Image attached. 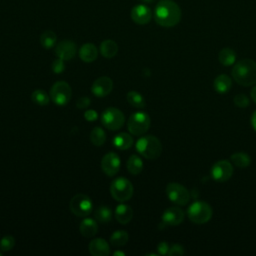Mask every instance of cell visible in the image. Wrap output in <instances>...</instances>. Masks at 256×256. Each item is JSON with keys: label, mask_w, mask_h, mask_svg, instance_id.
I'll return each instance as SVG.
<instances>
[{"label": "cell", "mask_w": 256, "mask_h": 256, "mask_svg": "<svg viewBox=\"0 0 256 256\" xmlns=\"http://www.w3.org/2000/svg\"><path fill=\"white\" fill-rule=\"evenodd\" d=\"M181 9L172 0H160L154 11V19L162 27H173L181 20Z\"/></svg>", "instance_id": "cell-1"}, {"label": "cell", "mask_w": 256, "mask_h": 256, "mask_svg": "<svg viewBox=\"0 0 256 256\" xmlns=\"http://www.w3.org/2000/svg\"><path fill=\"white\" fill-rule=\"evenodd\" d=\"M232 77L242 86L256 84V62L251 59L238 61L232 68Z\"/></svg>", "instance_id": "cell-2"}, {"label": "cell", "mask_w": 256, "mask_h": 256, "mask_svg": "<svg viewBox=\"0 0 256 256\" xmlns=\"http://www.w3.org/2000/svg\"><path fill=\"white\" fill-rule=\"evenodd\" d=\"M136 150L140 155L149 160L157 159L162 152V144L160 140L153 135H145L137 140Z\"/></svg>", "instance_id": "cell-3"}, {"label": "cell", "mask_w": 256, "mask_h": 256, "mask_svg": "<svg viewBox=\"0 0 256 256\" xmlns=\"http://www.w3.org/2000/svg\"><path fill=\"white\" fill-rule=\"evenodd\" d=\"M187 215L195 224H204L212 217V208L208 203L196 201L192 203L187 210Z\"/></svg>", "instance_id": "cell-4"}, {"label": "cell", "mask_w": 256, "mask_h": 256, "mask_svg": "<svg viewBox=\"0 0 256 256\" xmlns=\"http://www.w3.org/2000/svg\"><path fill=\"white\" fill-rule=\"evenodd\" d=\"M133 191L134 188L132 183L124 177L114 179L110 185L111 196L118 202L128 201L132 197Z\"/></svg>", "instance_id": "cell-5"}, {"label": "cell", "mask_w": 256, "mask_h": 256, "mask_svg": "<svg viewBox=\"0 0 256 256\" xmlns=\"http://www.w3.org/2000/svg\"><path fill=\"white\" fill-rule=\"evenodd\" d=\"M150 124L151 121L149 115L145 112L138 111L130 115L127 122V128L132 135L141 136L148 131Z\"/></svg>", "instance_id": "cell-6"}, {"label": "cell", "mask_w": 256, "mask_h": 256, "mask_svg": "<svg viewBox=\"0 0 256 256\" xmlns=\"http://www.w3.org/2000/svg\"><path fill=\"white\" fill-rule=\"evenodd\" d=\"M50 99L57 106H64L71 99L72 90L70 85L65 81H57L50 89Z\"/></svg>", "instance_id": "cell-7"}, {"label": "cell", "mask_w": 256, "mask_h": 256, "mask_svg": "<svg viewBox=\"0 0 256 256\" xmlns=\"http://www.w3.org/2000/svg\"><path fill=\"white\" fill-rule=\"evenodd\" d=\"M125 122V116L121 110L115 107H109L101 114V123L109 130L120 129Z\"/></svg>", "instance_id": "cell-8"}, {"label": "cell", "mask_w": 256, "mask_h": 256, "mask_svg": "<svg viewBox=\"0 0 256 256\" xmlns=\"http://www.w3.org/2000/svg\"><path fill=\"white\" fill-rule=\"evenodd\" d=\"M71 212L78 217L88 216L92 212L93 203L91 199L83 193H78L72 197L69 203Z\"/></svg>", "instance_id": "cell-9"}, {"label": "cell", "mask_w": 256, "mask_h": 256, "mask_svg": "<svg viewBox=\"0 0 256 256\" xmlns=\"http://www.w3.org/2000/svg\"><path fill=\"white\" fill-rule=\"evenodd\" d=\"M166 194L170 201L178 204V205H185L190 200V193L185 187L179 183L171 182L166 186Z\"/></svg>", "instance_id": "cell-10"}, {"label": "cell", "mask_w": 256, "mask_h": 256, "mask_svg": "<svg viewBox=\"0 0 256 256\" xmlns=\"http://www.w3.org/2000/svg\"><path fill=\"white\" fill-rule=\"evenodd\" d=\"M233 174L232 164L227 160L217 161L211 168V176L218 182H224L231 178Z\"/></svg>", "instance_id": "cell-11"}, {"label": "cell", "mask_w": 256, "mask_h": 256, "mask_svg": "<svg viewBox=\"0 0 256 256\" xmlns=\"http://www.w3.org/2000/svg\"><path fill=\"white\" fill-rule=\"evenodd\" d=\"M120 165V158L114 152L107 153L101 160V168L103 170V172L109 177L114 176L119 171Z\"/></svg>", "instance_id": "cell-12"}, {"label": "cell", "mask_w": 256, "mask_h": 256, "mask_svg": "<svg viewBox=\"0 0 256 256\" xmlns=\"http://www.w3.org/2000/svg\"><path fill=\"white\" fill-rule=\"evenodd\" d=\"M113 89V81L111 78L102 76L97 78L91 86V92L96 97H105Z\"/></svg>", "instance_id": "cell-13"}, {"label": "cell", "mask_w": 256, "mask_h": 256, "mask_svg": "<svg viewBox=\"0 0 256 256\" xmlns=\"http://www.w3.org/2000/svg\"><path fill=\"white\" fill-rule=\"evenodd\" d=\"M130 15L133 22L139 25H145L149 23L152 18V12L145 4H138L134 6Z\"/></svg>", "instance_id": "cell-14"}, {"label": "cell", "mask_w": 256, "mask_h": 256, "mask_svg": "<svg viewBox=\"0 0 256 256\" xmlns=\"http://www.w3.org/2000/svg\"><path fill=\"white\" fill-rule=\"evenodd\" d=\"M55 54L62 60H71L76 54V44L72 40H62L56 45Z\"/></svg>", "instance_id": "cell-15"}, {"label": "cell", "mask_w": 256, "mask_h": 256, "mask_svg": "<svg viewBox=\"0 0 256 256\" xmlns=\"http://www.w3.org/2000/svg\"><path fill=\"white\" fill-rule=\"evenodd\" d=\"M184 220V212L181 208L170 207L162 214V222L165 225L177 226Z\"/></svg>", "instance_id": "cell-16"}, {"label": "cell", "mask_w": 256, "mask_h": 256, "mask_svg": "<svg viewBox=\"0 0 256 256\" xmlns=\"http://www.w3.org/2000/svg\"><path fill=\"white\" fill-rule=\"evenodd\" d=\"M89 252L93 256H107L110 253V248L107 241L103 238H96L89 243Z\"/></svg>", "instance_id": "cell-17"}, {"label": "cell", "mask_w": 256, "mask_h": 256, "mask_svg": "<svg viewBox=\"0 0 256 256\" xmlns=\"http://www.w3.org/2000/svg\"><path fill=\"white\" fill-rule=\"evenodd\" d=\"M133 210L129 205L126 204H119L115 209V218L119 223L122 225L128 224L132 220Z\"/></svg>", "instance_id": "cell-18"}, {"label": "cell", "mask_w": 256, "mask_h": 256, "mask_svg": "<svg viewBox=\"0 0 256 256\" xmlns=\"http://www.w3.org/2000/svg\"><path fill=\"white\" fill-rule=\"evenodd\" d=\"M98 56V49L92 43H86L81 46L79 49V57L82 61L90 63L96 60Z\"/></svg>", "instance_id": "cell-19"}, {"label": "cell", "mask_w": 256, "mask_h": 256, "mask_svg": "<svg viewBox=\"0 0 256 256\" xmlns=\"http://www.w3.org/2000/svg\"><path fill=\"white\" fill-rule=\"evenodd\" d=\"M79 230H80V233L84 237L90 238V237H93L97 233L98 224L96 221L92 218H85L84 220H82Z\"/></svg>", "instance_id": "cell-20"}, {"label": "cell", "mask_w": 256, "mask_h": 256, "mask_svg": "<svg viewBox=\"0 0 256 256\" xmlns=\"http://www.w3.org/2000/svg\"><path fill=\"white\" fill-rule=\"evenodd\" d=\"M133 144V138L132 136L128 133H119L113 138V145L117 149L120 150H127L129 149Z\"/></svg>", "instance_id": "cell-21"}, {"label": "cell", "mask_w": 256, "mask_h": 256, "mask_svg": "<svg viewBox=\"0 0 256 256\" xmlns=\"http://www.w3.org/2000/svg\"><path fill=\"white\" fill-rule=\"evenodd\" d=\"M118 52V45L111 39H106L100 44V53L105 58H112Z\"/></svg>", "instance_id": "cell-22"}, {"label": "cell", "mask_w": 256, "mask_h": 256, "mask_svg": "<svg viewBox=\"0 0 256 256\" xmlns=\"http://www.w3.org/2000/svg\"><path fill=\"white\" fill-rule=\"evenodd\" d=\"M231 85H232L231 78L229 76H227L226 74H221V75L217 76L214 80V83H213L214 89L218 93L228 92L229 89L231 88Z\"/></svg>", "instance_id": "cell-23"}, {"label": "cell", "mask_w": 256, "mask_h": 256, "mask_svg": "<svg viewBox=\"0 0 256 256\" xmlns=\"http://www.w3.org/2000/svg\"><path fill=\"white\" fill-rule=\"evenodd\" d=\"M126 167L130 174L138 175L143 170V161L139 156L133 154L128 158Z\"/></svg>", "instance_id": "cell-24"}, {"label": "cell", "mask_w": 256, "mask_h": 256, "mask_svg": "<svg viewBox=\"0 0 256 256\" xmlns=\"http://www.w3.org/2000/svg\"><path fill=\"white\" fill-rule=\"evenodd\" d=\"M219 61L220 63L224 65V66H231L232 64L235 63L236 60V54L234 52V50L231 48H223L222 50L219 52Z\"/></svg>", "instance_id": "cell-25"}, {"label": "cell", "mask_w": 256, "mask_h": 256, "mask_svg": "<svg viewBox=\"0 0 256 256\" xmlns=\"http://www.w3.org/2000/svg\"><path fill=\"white\" fill-rule=\"evenodd\" d=\"M127 101L128 103L135 108H144L146 106V102L144 97L137 91H129L127 93Z\"/></svg>", "instance_id": "cell-26"}, {"label": "cell", "mask_w": 256, "mask_h": 256, "mask_svg": "<svg viewBox=\"0 0 256 256\" xmlns=\"http://www.w3.org/2000/svg\"><path fill=\"white\" fill-rule=\"evenodd\" d=\"M129 235L124 230L114 231L110 237V243L115 247H121L128 242Z\"/></svg>", "instance_id": "cell-27"}, {"label": "cell", "mask_w": 256, "mask_h": 256, "mask_svg": "<svg viewBox=\"0 0 256 256\" xmlns=\"http://www.w3.org/2000/svg\"><path fill=\"white\" fill-rule=\"evenodd\" d=\"M56 41H57L56 34L51 30L44 31L40 36V43L42 47L45 49H51L52 47H54Z\"/></svg>", "instance_id": "cell-28"}, {"label": "cell", "mask_w": 256, "mask_h": 256, "mask_svg": "<svg viewBox=\"0 0 256 256\" xmlns=\"http://www.w3.org/2000/svg\"><path fill=\"white\" fill-rule=\"evenodd\" d=\"M95 219L100 223H108L112 219V211L108 206H100L94 212Z\"/></svg>", "instance_id": "cell-29"}, {"label": "cell", "mask_w": 256, "mask_h": 256, "mask_svg": "<svg viewBox=\"0 0 256 256\" xmlns=\"http://www.w3.org/2000/svg\"><path fill=\"white\" fill-rule=\"evenodd\" d=\"M231 160L235 166L238 168H246L250 165V156L244 152H236L231 155Z\"/></svg>", "instance_id": "cell-30"}, {"label": "cell", "mask_w": 256, "mask_h": 256, "mask_svg": "<svg viewBox=\"0 0 256 256\" xmlns=\"http://www.w3.org/2000/svg\"><path fill=\"white\" fill-rule=\"evenodd\" d=\"M31 99L34 103L39 106H46L50 102V95H48L42 89H36L32 92Z\"/></svg>", "instance_id": "cell-31"}, {"label": "cell", "mask_w": 256, "mask_h": 256, "mask_svg": "<svg viewBox=\"0 0 256 256\" xmlns=\"http://www.w3.org/2000/svg\"><path fill=\"white\" fill-rule=\"evenodd\" d=\"M90 141L92 144L95 146H102L105 141H106V133L105 131L100 128V127H95L91 133H90Z\"/></svg>", "instance_id": "cell-32"}, {"label": "cell", "mask_w": 256, "mask_h": 256, "mask_svg": "<svg viewBox=\"0 0 256 256\" xmlns=\"http://www.w3.org/2000/svg\"><path fill=\"white\" fill-rule=\"evenodd\" d=\"M14 245H15V239L11 235L4 236L2 239L0 240V249H1V251L4 252L10 251L14 247Z\"/></svg>", "instance_id": "cell-33"}, {"label": "cell", "mask_w": 256, "mask_h": 256, "mask_svg": "<svg viewBox=\"0 0 256 256\" xmlns=\"http://www.w3.org/2000/svg\"><path fill=\"white\" fill-rule=\"evenodd\" d=\"M234 104L239 108H245L249 105V99L245 94H237L233 99Z\"/></svg>", "instance_id": "cell-34"}, {"label": "cell", "mask_w": 256, "mask_h": 256, "mask_svg": "<svg viewBox=\"0 0 256 256\" xmlns=\"http://www.w3.org/2000/svg\"><path fill=\"white\" fill-rule=\"evenodd\" d=\"M51 68H52V71L56 74H61L64 72L65 70V64H64V60L57 58L56 60L53 61L52 65H51Z\"/></svg>", "instance_id": "cell-35"}, {"label": "cell", "mask_w": 256, "mask_h": 256, "mask_svg": "<svg viewBox=\"0 0 256 256\" xmlns=\"http://www.w3.org/2000/svg\"><path fill=\"white\" fill-rule=\"evenodd\" d=\"M184 248L183 246L179 244H173L169 249L168 255L169 256H178V255H183L184 254Z\"/></svg>", "instance_id": "cell-36"}, {"label": "cell", "mask_w": 256, "mask_h": 256, "mask_svg": "<svg viewBox=\"0 0 256 256\" xmlns=\"http://www.w3.org/2000/svg\"><path fill=\"white\" fill-rule=\"evenodd\" d=\"M89 105H90V98L87 96L80 97L76 102V106L79 109H85V108H87Z\"/></svg>", "instance_id": "cell-37"}, {"label": "cell", "mask_w": 256, "mask_h": 256, "mask_svg": "<svg viewBox=\"0 0 256 256\" xmlns=\"http://www.w3.org/2000/svg\"><path fill=\"white\" fill-rule=\"evenodd\" d=\"M84 118L86 119L88 122H93V121L97 120L98 113L93 109L87 110V111H85V113H84Z\"/></svg>", "instance_id": "cell-38"}, {"label": "cell", "mask_w": 256, "mask_h": 256, "mask_svg": "<svg viewBox=\"0 0 256 256\" xmlns=\"http://www.w3.org/2000/svg\"><path fill=\"white\" fill-rule=\"evenodd\" d=\"M169 249H170L169 245H168L166 242H164V241H163V242H160V243L158 244V246H157L158 253L161 254V255H166V254H168Z\"/></svg>", "instance_id": "cell-39"}, {"label": "cell", "mask_w": 256, "mask_h": 256, "mask_svg": "<svg viewBox=\"0 0 256 256\" xmlns=\"http://www.w3.org/2000/svg\"><path fill=\"white\" fill-rule=\"evenodd\" d=\"M251 123H252L253 128H254L255 131H256V110L254 111V113H253V115H252V117H251Z\"/></svg>", "instance_id": "cell-40"}, {"label": "cell", "mask_w": 256, "mask_h": 256, "mask_svg": "<svg viewBox=\"0 0 256 256\" xmlns=\"http://www.w3.org/2000/svg\"><path fill=\"white\" fill-rule=\"evenodd\" d=\"M250 95H251V98L252 100L256 103V85L255 86L251 89V92H250Z\"/></svg>", "instance_id": "cell-41"}, {"label": "cell", "mask_w": 256, "mask_h": 256, "mask_svg": "<svg viewBox=\"0 0 256 256\" xmlns=\"http://www.w3.org/2000/svg\"><path fill=\"white\" fill-rule=\"evenodd\" d=\"M113 255H114V256H124L125 253H124L123 251H115V252L113 253Z\"/></svg>", "instance_id": "cell-42"}, {"label": "cell", "mask_w": 256, "mask_h": 256, "mask_svg": "<svg viewBox=\"0 0 256 256\" xmlns=\"http://www.w3.org/2000/svg\"><path fill=\"white\" fill-rule=\"evenodd\" d=\"M140 1H141L142 3L148 4V3H152V2H154V0H140Z\"/></svg>", "instance_id": "cell-43"}, {"label": "cell", "mask_w": 256, "mask_h": 256, "mask_svg": "<svg viewBox=\"0 0 256 256\" xmlns=\"http://www.w3.org/2000/svg\"><path fill=\"white\" fill-rule=\"evenodd\" d=\"M0 256H1V252H0Z\"/></svg>", "instance_id": "cell-44"}]
</instances>
